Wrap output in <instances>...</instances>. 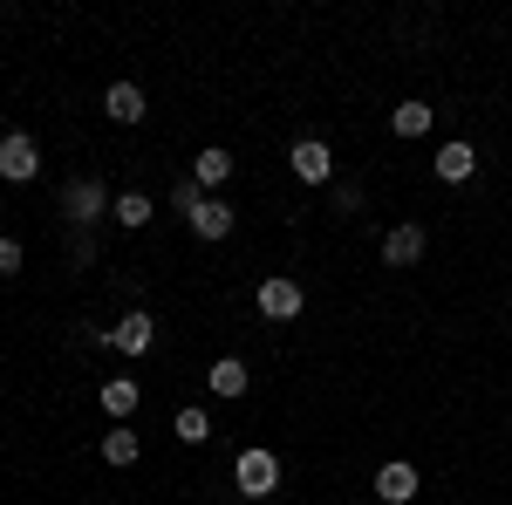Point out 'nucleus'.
I'll list each match as a JSON object with an SVG mask.
<instances>
[{
  "instance_id": "9d476101",
  "label": "nucleus",
  "mask_w": 512,
  "mask_h": 505,
  "mask_svg": "<svg viewBox=\"0 0 512 505\" xmlns=\"http://www.w3.org/2000/svg\"><path fill=\"white\" fill-rule=\"evenodd\" d=\"M376 499L410 505V499H417V465H403V458H396V465H383V471H376Z\"/></svg>"
},
{
  "instance_id": "a211bd4d",
  "label": "nucleus",
  "mask_w": 512,
  "mask_h": 505,
  "mask_svg": "<svg viewBox=\"0 0 512 505\" xmlns=\"http://www.w3.org/2000/svg\"><path fill=\"white\" fill-rule=\"evenodd\" d=\"M178 437H185V444H205V437H212V417H205L198 403H185V410H178Z\"/></svg>"
},
{
  "instance_id": "f3484780",
  "label": "nucleus",
  "mask_w": 512,
  "mask_h": 505,
  "mask_svg": "<svg viewBox=\"0 0 512 505\" xmlns=\"http://www.w3.org/2000/svg\"><path fill=\"white\" fill-rule=\"evenodd\" d=\"M110 212H117L123 226H130V233H137V226H151V192H123L117 205H110Z\"/></svg>"
},
{
  "instance_id": "4468645a",
  "label": "nucleus",
  "mask_w": 512,
  "mask_h": 505,
  "mask_svg": "<svg viewBox=\"0 0 512 505\" xmlns=\"http://www.w3.org/2000/svg\"><path fill=\"white\" fill-rule=\"evenodd\" d=\"M431 117H437L431 103H396V110H390V130H396V137H424V130H431Z\"/></svg>"
},
{
  "instance_id": "f03ea898",
  "label": "nucleus",
  "mask_w": 512,
  "mask_h": 505,
  "mask_svg": "<svg viewBox=\"0 0 512 505\" xmlns=\"http://www.w3.org/2000/svg\"><path fill=\"white\" fill-rule=\"evenodd\" d=\"M233 485L246 492V499H267V492L280 485V458H274V451H239Z\"/></svg>"
},
{
  "instance_id": "f8f14e48",
  "label": "nucleus",
  "mask_w": 512,
  "mask_h": 505,
  "mask_svg": "<svg viewBox=\"0 0 512 505\" xmlns=\"http://www.w3.org/2000/svg\"><path fill=\"white\" fill-rule=\"evenodd\" d=\"M137 403H144V383H130V376L103 383V410H110L117 424H130V417H137Z\"/></svg>"
},
{
  "instance_id": "6e6552de",
  "label": "nucleus",
  "mask_w": 512,
  "mask_h": 505,
  "mask_svg": "<svg viewBox=\"0 0 512 505\" xmlns=\"http://www.w3.org/2000/svg\"><path fill=\"white\" fill-rule=\"evenodd\" d=\"M185 219H192L198 239H226V233H233V205H226V198H198Z\"/></svg>"
},
{
  "instance_id": "aec40b11",
  "label": "nucleus",
  "mask_w": 512,
  "mask_h": 505,
  "mask_svg": "<svg viewBox=\"0 0 512 505\" xmlns=\"http://www.w3.org/2000/svg\"><path fill=\"white\" fill-rule=\"evenodd\" d=\"M198 198H205V192H198V178H178V212H192Z\"/></svg>"
},
{
  "instance_id": "9b49d317",
  "label": "nucleus",
  "mask_w": 512,
  "mask_h": 505,
  "mask_svg": "<svg viewBox=\"0 0 512 505\" xmlns=\"http://www.w3.org/2000/svg\"><path fill=\"white\" fill-rule=\"evenodd\" d=\"M431 171L444 178V185H465V178L478 171V151H472V144H444V151L431 157Z\"/></svg>"
},
{
  "instance_id": "ddd939ff",
  "label": "nucleus",
  "mask_w": 512,
  "mask_h": 505,
  "mask_svg": "<svg viewBox=\"0 0 512 505\" xmlns=\"http://www.w3.org/2000/svg\"><path fill=\"white\" fill-rule=\"evenodd\" d=\"M103 110H110L117 123H137V117H144V89H137V82H110Z\"/></svg>"
},
{
  "instance_id": "423d86ee",
  "label": "nucleus",
  "mask_w": 512,
  "mask_h": 505,
  "mask_svg": "<svg viewBox=\"0 0 512 505\" xmlns=\"http://www.w3.org/2000/svg\"><path fill=\"white\" fill-rule=\"evenodd\" d=\"M424 246H431L424 226H410V219H403V226L383 233V260H390V267H417V260H424Z\"/></svg>"
},
{
  "instance_id": "39448f33",
  "label": "nucleus",
  "mask_w": 512,
  "mask_h": 505,
  "mask_svg": "<svg viewBox=\"0 0 512 505\" xmlns=\"http://www.w3.org/2000/svg\"><path fill=\"white\" fill-rule=\"evenodd\" d=\"M287 164H294V178H301V185H328V171H335V151H328L321 137H301Z\"/></svg>"
},
{
  "instance_id": "7ed1b4c3",
  "label": "nucleus",
  "mask_w": 512,
  "mask_h": 505,
  "mask_svg": "<svg viewBox=\"0 0 512 505\" xmlns=\"http://www.w3.org/2000/svg\"><path fill=\"white\" fill-rule=\"evenodd\" d=\"M103 342H110V349H123V355H151V342H158V321H151L144 308H130L117 328H103Z\"/></svg>"
},
{
  "instance_id": "f257e3e1",
  "label": "nucleus",
  "mask_w": 512,
  "mask_h": 505,
  "mask_svg": "<svg viewBox=\"0 0 512 505\" xmlns=\"http://www.w3.org/2000/svg\"><path fill=\"white\" fill-rule=\"evenodd\" d=\"M0 178H7V185L41 178V144L28 137V130H7V137H0Z\"/></svg>"
},
{
  "instance_id": "20e7f679",
  "label": "nucleus",
  "mask_w": 512,
  "mask_h": 505,
  "mask_svg": "<svg viewBox=\"0 0 512 505\" xmlns=\"http://www.w3.org/2000/svg\"><path fill=\"white\" fill-rule=\"evenodd\" d=\"M260 314H267V321H294V314H301V280L267 273V280H260Z\"/></svg>"
},
{
  "instance_id": "dca6fc26",
  "label": "nucleus",
  "mask_w": 512,
  "mask_h": 505,
  "mask_svg": "<svg viewBox=\"0 0 512 505\" xmlns=\"http://www.w3.org/2000/svg\"><path fill=\"white\" fill-rule=\"evenodd\" d=\"M137 451H144V444H137L130 424H117L110 437H103V465H137Z\"/></svg>"
},
{
  "instance_id": "1a4fd4ad",
  "label": "nucleus",
  "mask_w": 512,
  "mask_h": 505,
  "mask_svg": "<svg viewBox=\"0 0 512 505\" xmlns=\"http://www.w3.org/2000/svg\"><path fill=\"white\" fill-rule=\"evenodd\" d=\"M239 164H233V151H219V144H205V151L192 157V178H198V192H219L226 178H233Z\"/></svg>"
},
{
  "instance_id": "6ab92c4d",
  "label": "nucleus",
  "mask_w": 512,
  "mask_h": 505,
  "mask_svg": "<svg viewBox=\"0 0 512 505\" xmlns=\"http://www.w3.org/2000/svg\"><path fill=\"white\" fill-rule=\"evenodd\" d=\"M21 273V239H0V280Z\"/></svg>"
},
{
  "instance_id": "2eb2a0df",
  "label": "nucleus",
  "mask_w": 512,
  "mask_h": 505,
  "mask_svg": "<svg viewBox=\"0 0 512 505\" xmlns=\"http://www.w3.org/2000/svg\"><path fill=\"white\" fill-rule=\"evenodd\" d=\"M205 389H212V396H246V362H233V355H226V362H212Z\"/></svg>"
},
{
  "instance_id": "0eeeda50",
  "label": "nucleus",
  "mask_w": 512,
  "mask_h": 505,
  "mask_svg": "<svg viewBox=\"0 0 512 505\" xmlns=\"http://www.w3.org/2000/svg\"><path fill=\"white\" fill-rule=\"evenodd\" d=\"M62 205H69V219H76V226H89V219H103V212H110V192H103L96 178H76V185L62 192Z\"/></svg>"
}]
</instances>
